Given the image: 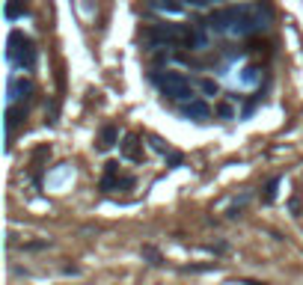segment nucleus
Instances as JSON below:
<instances>
[{
  "label": "nucleus",
  "mask_w": 303,
  "mask_h": 285,
  "mask_svg": "<svg viewBox=\"0 0 303 285\" xmlns=\"http://www.w3.org/2000/svg\"><path fill=\"white\" fill-rule=\"evenodd\" d=\"M268 15H262L259 6H226L208 15V27L217 33H232V36H253L265 30Z\"/></svg>",
  "instance_id": "nucleus-1"
},
{
  "label": "nucleus",
  "mask_w": 303,
  "mask_h": 285,
  "mask_svg": "<svg viewBox=\"0 0 303 285\" xmlns=\"http://www.w3.org/2000/svg\"><path fill=\"white\" fill-rule=\"evenodd\" d=\"M6 57L18 65V68H27V71H30V68L36 65V48H33V42L15 30L12 36H9V51H6Z\"/></svg>",
  "instance_id": "nucleus-2"
},
{
  "label": "nucleus",
  "mask_w": 303,
  "mask_h": 285,
  "mask_svg": "<svg viewBox=\"0 0 303 285\" xmlns=\"http://www.w3.org/2000/svg\"><path fill=\"white\" fill-rule=\"evenodd\" d=\"M158 86L164 89V95L169 98H178V101H190L193 98V86L184 74H175V71H167V74H155Z\"/></svg>",
  "instance_id": "nucleus-3"
},
{
  "label": "nucleus",
  "mask_w": 303,
  "mask_h": 285,
  "mask_svg": "<svg viewBox=\"0 0 303 285\" xmlns=\"http://www.w3.org/2000/svg\"><path fill=\"white\" fill-rule=\"evenodd\" d=\"M181 33H184V27H178V24H155L143 36H146L149 45H161L164 48V45H181Z\"/></svg>",
  "instance_id": "nucleus-4"
},
{
  "label": "nucleus",
  "mask_w": 303,
  "mask_h": 285,
  "mask_svg": "<svg viewBox=\"0 0 303 285\" xmlns=\"http://www.w3.org/2000/svg\"><path fill=\"white\" fill-rule=\"evenodd\" d=\"M181 113H184L187 119H193V122H205V119L211 116V107H208L202 98H190V101L181 107Z\"/></svg>",
  "instance_id": "nucleus-5"
},
{
  "label": "nucleus",
  "mask_w": 303,
  "mask_h": 285,
  "mask_svg": "<svg viewBox=\"0 0 303 285\" xmlns=\"http://www.w3.org/2000/svg\"><path fill=\"white\" fill-rule=\"evenodd\" d=\"M205 33L199 30V27H184V33H181V48H193V51H199V48H205Z\"/></svg>",
  "instance_id": "nucleus-6"
},
{
  "label": "nucleus",
  "mask_w": 303,
  "mask_h": 285,
  "mask_svg": "<svg viewBox=\"0 0 303 285\" xmlns=\"http://www.w3.org/2000/svg\"><path fill=\"white\" fill-rule=\"evenodd\" d=\"M122 155H125L128 160H143V143L137 140L134 134L125 137V143H122Z\"/></svg>",
  "instance_id": "nucleus-7"
},
{
  "label": "nucleus",
  "mask_w": 303,
  "mask_h": 285,
  "mask_svg": "<svg viewBox=\"0 0 303 285\" xmlns=\"http://www.w3.org/2000/svg\"><path fill=\"white\" fill-rule=\"evenodd\" d=\"M116 140H119V131L113 125L101 128V140H98V149H113L116 146Z\"/></svg>",
  "instance_id": "nucleus-8"
},
{
  "label": "nucleus",
  "mask_w": 303,
  "mask_h": 285,
  "mask_svg": "<svg viewBox=\"0 0 303 285\" xmlns=\"http://www.w3.org/2000/svg\"><path fill=\"white\" fill-rule=\"evenodd\" d=\"M149 6L152 9H161V12H169V15H178L181 12V3H175V0H149Z\"/></svg>",
  "instance_id": "nucleus-9"
},
{
  "label": "nucleus",
  "mask_w": 303,
  "mask_h": 285,
  "mask_svg": "<svg viewBox=\"0 0 303 285\" xmlns=\"http://www.w3.org/2000/svg\"><path fill=\"white\" fill-rule=\"evenodd\" d=\"M27 12V3L24 0H9L6 3V18L12 21V18H18V15H24Z\"/></svg>",
  "instance_id": "nucleus-10"
},
{
  "label": "nucleus",
  "mask_w": 303,
  "mask_h": 285,
  "mask_svg": "<svg viewBox=\"0 0 303 285\" xmlns=\"http://www.w3.org/2000/svg\"><path fill=\"white\" fill-rule=\"evenodd\" d=\"M276 187H279V178H270V184L265 187V202H273V196H276Z\"/></svg>",
  "instance_id": "nucleus-11"
},
{
  "label": "nucleus",
  "mask_w": 303,
  "mask_h": 285,
  "mask_svg": "<svg viewBox=\"0 0 303 285\" xmlns=\"http://www.w3.org/2000/svg\"><path fill=\"white\" fill-rule=\"evenodd\" d=\"M202 89H205L208 95H217V92H220V86H217L211 77H205V80H202Z\"/></svg>",
  "instance_id": "nucleus-12"
}]
</instances>
